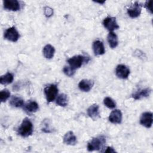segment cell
I'll list each match as a JSON object with an SVG mask.
<instances>
[{
    "label": "cell",
    "mask_w": 153,
    "mask_h": 153,
    "mask_svg": "<svg viewBox=\"0 0 153 153\" xmlns=\"http://www.w3.org/2000/svg\"><path fill=\"white\" fill-rule=\"evenodd\" d=\"M145 8L149 11L151 14L152 13V5H151V1H146L145 4Z\"/></svg>",
    "instance_id": "28"
},
{
    "label": "cell",
    "mask_w": 153,
    "mask_h": 153,
    "mask_svg": "<svg viewBox=\"0 0 153 153\" xmlns=\"http://www.w3.org/2000/svg\"><path fill=\"white\" fill-rule=\"evenodd\" d=\"M10 105L14 108H20L24 105V100L20 96H13L10 100Z\"/></svg>",
    "instance_id": "20"
},
{
    "label": "cell",
    "mask_w": 153,
    "mask_h": 153,
    "mask_svg": "<svg viewBox=\"0 0 153 153\" xmlns=\"http://www.w3.org/2000/svg\"><path fill=\"white\" fill-rule=\"evenodd\" d=\"M105 152H115V151L113 149V148L112 147H107L106 149H105L104 151Z\"/></svg>",
    "instance_id": "29"
},
{
    "label": "cell",
    "mask_w": 153,
    "mask_h": 153,
    "mask_svg": "<svg viewBox=\"0 0 153 153\" xmlns=\"http://www.w3.org/2000/svg\"><path fill=\"white\" fill-rule=\"evenodd\" d=\"M44 127L42 128V130L45 132V133H50L51 132L50 127V125L47 122H45L44 123Z\"/></svg>",
    "instance_id": "27"
},
{
    "label": "cell",
    "mask_w": 153,
    "mask_h": 153,
    "mask_svg": "<svg viewBox=\"0 0 153 153\" xmlns=\"http://www.w3.org/2000/svg\"><path fill=\"white\" fill-rule=\"evenodd\" d=\"M151 89L149 88H144L139 91H136L132 94V97L135 100H139L144 97H146L149 96L151 93Z\"/></svg>",
    "instance_id": "16"
},
{
    "label": "cell",
    "mask_w": 153,
    "mask_h": 153,
    "mask_svg": "<svg viewBox=\"0 0 153 153\" xmlns=\"http://www.w3.org/2000/svg\"><path fill=\"white\" fill-rule=\"evenodd\" d=\"M107 40L111 48H115L118 44L117 35L113 32H110L107 36Z\"/></svg>",
    "instance_id": "18"
},
{
    "label": "cell",
    "mask_w": 153,
    "mask_h": 153,
    "mask_svg": "<svg viewBox=\"0 0 153 153\" xmlns=\"http://www.w3.org/2000/svg\"><path fill=\"white\" fill-rule=\"evenodd\" d=\"M104 105L109 109H114L116 106L115 102L109 97H106L103 100Z\"/></svg>",
    "instance_id": "23"
},
{
    "label": "cell",
    "mask_w": 153,
    "mask_h": 153,
    "mask_svg": "<svg viewBox=\"0 0 153 153\" xmlns=\"http://www.w3.org/2000/svg\"><path fill=\"white\" fill-rule=\"evenodd\" d=\"M96 2H97V3H99V4H103V3H105V1H95Z\"/></svg>",
    "instance_id": "30"
},
{
    "label": "cell",
    "mask_w": 153,
    "mask_h": 153,
    "mask_svg": "<svg viewBox=\"0 0 153 153\" xmlns=\"http://www.w3.org/2000/svg\"><path fill=\"white\" fill-rule=\"evenodd\" d=\"M141 9L142 5L140 4L136 1L127 9V14L131 18H136L140 14Z\"/></svg>",
    "instance_id": "8"
},
{
    "label": "cell",
    "mask_w": 153,
    "mask_h": 153,
    "mask_svg": "<svg viewBox=\"0 0 153 153\" xmlns=\"http://www.w3.org/2000/svg\"><path fill=\"white\" fill-rule=\"evenodd\" d=\"M153 121L152 113L151 112H143L140 118V123L146 128H150L152 126Z\"/></svg>",
    "instance_id": "6"
},
{
    "label": "cell",
    "mask_w": 153,
    "mask_h": 153,
    "mask_svg": "<svg viewBox=\"0 0 153 153\" xmlns=\"http://www.w3.org/2000/svg\"><path fill=\"white\" fill-rule=\"evenodd\" d=\"M56 103L60 106H66L68 103V96L65 93H62L56 99Z\"/></svg>",
    "instance_id": "22"
},
{
    "label": "cell",
    "mask_w": 153,
    "mask_h": 153,
    "mask_svg": "<svg viewBox=\"0 0 153 153\" xmlns=\"http://www.w3.org/2000/svg\"><path fill=\"white\" fill-rule=\"evenodd\" d=\"M103 25L110 32H112L114 30L119 28V26L117 23L116 19L115 17L110 16L106 17L103 20Z\"/></svg>",
    "instance_id": "7"
},
{
    "label": "cell",
    "mask_w": 153,
    "mask_h": 153,
    "mask_svg": "<svg viewBox=\"0 0 153 153\" xmlns=\"http://www.w3.org/2000/svg\"><path fill=\"white\" fill-rule=\"evenodd\" d=\"M63 71L64 74L68 76H72L75 74V70L73 69L71 66H65L63 69Z\"/></svg>",
    "instance_id": "25"
},
{
    "label": "cell",
    "mask_w": 153,
    "mask_h": 153,
    "mask_svg": "<svg viewBox=\"0 0 153 153\" xmlns=\"http://www.w3.org/2000/svg\"><path fill=\"white\" fill-rule=\"evenodd\" d=\"M63 142L69 145H75L76 142V137L72 131H68L63 136Z\"/></svg>",
    "instance_id": "15"
},
{
    "label": "cell",
    "mask_w": 153,
    "mask_h": 153,
    "mask_svg": "<svg viewBox=\"0 0 153 153\" xmlns=\"http://www.w3.org/2000/svg\"><path fill=\"white\" fill-rule=\"evenodd\" d=\"M55 53V49L53 46L50 44H47L43 48V55L48 59H51L53 57Z\"/></svg>",
    "instance_id": "19"
},
{
    "label": "cell",
    "mask_w": 153,
    "mask_h": 153,
    "mask_svg": "<svg viewBox=\"0 0 153 153\" xmlns=\"http://www.w3.org/2000/svg\"><path fill=\"white\" fill-rule=\"evenodd\" d=\"M39 109L38 104L35 101L29 100L24 105V110L27 114H31L36 112Z\"/></svg>",
    "instance_id": "14"
},
{
    "label": "cell",
    "mask_w": 153,
    "mask_h": 153,
    "mask_svg": "<svg viewBox=\"0 0 153 153\" xmlns=\"http://www.w3.org/2000/svg\"><path fill=\"white\" fill-rule=\"evenodd\" d=\"M14 76L11 73L7 72L4 75H2L0 78V82L2 85H8L11 83L13 81Z\"/></svg>",
    "instance_id": "21"
},
{
    "label": "cell",
    "mask_w": 153,
    "mask_h": 153,
    "mask_svg": "<svg viewBox=\"0 0 153 153\" xmlns=\"http://www.w3.org/2000/svg\"><path fill=\"white\" fill-rule=\"evenodd\" d=\"M33 133V124L28 118H25L17 129V133L23 137L30 136Z\"/></svg>",
    "instance_id": "1"
},
{
    "label": "cell",
    "mask_w": 153,
    "mask_h": 153,
    "mask_svg": "<svg viewBox=\"0 0 153 153\" xmlns=\"http://www.w3.org/2000/svg\"><path fill=\"white\" fill-rule=\"evenodd\" d=\"M109 121L113 124H120L122 121V113L119 109L112 111L109 116Z\"/></svg>",
    "instance_id": "11"
},
{
    "label": "cell",
    "mask_w": 153,
    "mask_h": 153,
    "mask_svg": "<svg viewBox=\"0 0 153 153\" xmlns=\"http://www.w3.org/2000/svg\"><path fill=\"white\" fill-rule=\"evenodd\" d=\"M93 49L95 56L102 55L105 52L103 44L100 40H96L93 42Z\"/></svg>",
    "instance_id": "12"
},
{
    "label": "cell",
    "mask_w": 153,
    "mask_h": 153,
    "mask_svg": "<svg viewBox=\"0 0 153 153\" xmlns=\"http://www.w3.org/2000/svg\"><path fill=\"white\" fill-rule=\"evenodd\" d=\"M10 96V92L7 89H4L0 92V100L1 102H5Z\"/></svg>",
    "instance_id": "24"
},
{
    "label": "cell",
    "mask_w": 153,
    "mask_h": 153,
    "mask_svg": "<svg viewBox=\"0 0 153 153\" xmlns=\"http://www.w3.org/2000/svg\"><path fill=\"white\" fill-rule=\"evenodd\" d=\"M20 37V35L15 27L8 28L4 33V38L11 42H17Z\"/></svg>",
    "instance_id": "5"
},
{
    "label": "cell",
    "mask_w": 153,
    "mask_h": 153,
    "mask_svg": "<svg viewBox=\"0 0 153 153\" xmlns=\"http://www.w3.org/2000/svg\"><path fill=\"white\" fill-rule=\"evenodd\" d=\"M44 91L47 102H51L54 100L56 96L57 95L58 88L56 85L50 84L44 88Z\"/></svg>",
    "instance_id": "4"
},
{
    "label": "cell",
    "mask_w": 153,
    "mask_h": 153,
    "mask_svg": "<svg viewBox=\"0 0 153 153\" xmlns=\"http://www.w3.org/2000/svg\"><path fill=\"white\" fill-rule=\"evenodd\" d=\"M106 143V138L104 136H99L93 138L87 144V149L88 151H99L104 148Z\"/></svg>",
    "instance_id": "2"
},
{
    "label": "cell",
    "mask_w": 153,
    "mask_h": 153,
    "mask_svg": "<svg viewBox=\"0 0 153 153\" xmlns=\"http://www.w3.org/2000/svg\"><path fill=\"white\" fill-rule=\"evenodd\" d=\"M116 75L121 79H127L130 74V69L124 65H118L115 69Z\"/></svg>",
    "instance_id": "9"
},
{
    "label": "cell",
    "mask_w": 153,
    "mask_h": 153,
    "mask_svg": "<svg viewBox=\"0 0 153 153\" xmlns=\"http://www.w3.org/2000/svg\"><path fill=\"white\" fill-rule=\"evenodd\" d=\"M94 85V82L90 79H82L78 84L79 88L84 92L89 91L93 87Z\"/></svg>",
    "instance_id": "13"
},
{
    "label": "cell",
    "mask_w": 153,
    "mask_h": 153,
    "mask_svg": "<svg viewBox=\"0 0 153 153\" xmlns=\"http://www.w3.org/2000/svg\"><path fill=\"white\" fill-rule=\"evenodd\" d=\"M88 60L89 59L87 57L82 55H77L69 59L68 60V63H69V66L75 70L76 69L79 68L84 62L87 63Z\"/></svg>",
    "instance_id": "3"
},
{
    "label": "cell",
    "mask_w": 153,
    "mask_h": 153,
    "mask_svg": "<svg viewBox=\"0 0 153 153\" xmlns=\"http://www.w3.org/2000/svg\"><path fill=\"white\" fill-rule=\"evenodd\" d=\"M87 114L93 120H95L97 119L99 117V106L96 104L91 105L87 109Z\"/></svg>",
    "instance_id": "17"
},
{
    "label": "cell",
    "mask_w": 153,
    "mask_h": 153,
    "mask_svg": "<svg viewBox=\"0 0 153 153\" xmlns=\"http://www.w3.org/2000/svg\"><path fill=\"white\" fill-rule=\"evenodd\" d=\"M4 8L6 10L16 11L20 10V3L17 0H4L3 1Z\"/></svg>",
    "instance_id": "10"
},
{
    "label": "cell",
    "mask_w": 153,
    "mask_h": 153,
    "mask_svg": "<svg viewBox=\"0 0 153 153\" xmlns=\"http://www.w3.org/2000/svg\"><path fill=\"white\" fill-rule=\"evenodd\" d=\"M53 14V10L49 7H45L44 8V14L47 17H51Z\"/></svg>",
    "instance_id": "26"
}]
</instances>
